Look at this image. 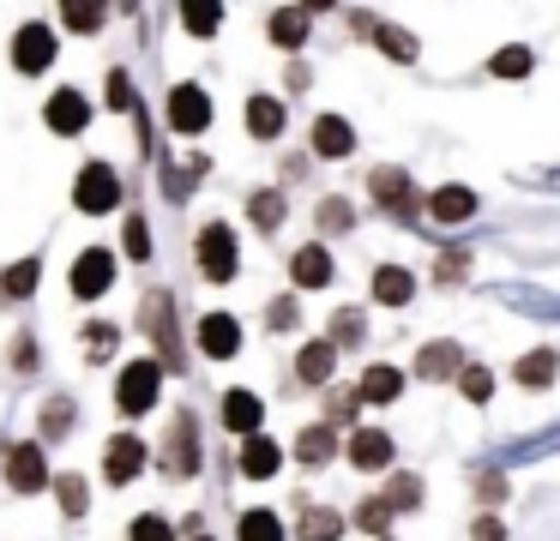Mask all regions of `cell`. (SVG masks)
I'll use <instances>...</instances> for the list:
<instances>
[{"label":"cell","instance_id":"cell-1","mask_svg":"<svg viewBox=\"0 0 560 541\" xmlns=\"http://www.w3.org/2000/svg\"><path fill=\"white\" fill-rule=\"evenodd\" d=\"M158 391H163L158 361H127L121 379H115V403H121V415H145V409L158 403Z\"/></svg>","mask_w":560,"mask_h":541},{"label":"cell","instance_id":"cell-2","mask_svg":"<svg viewBox=\"0 0 560 541\" xmlns=\"http://www.w3.org/2000/svg\"><path fill=\"white\" fill-rule=\"evenodd\" d=\"M73 204H79V211H91V216L115 211V204H121V175H115L109 163H85V168H79V180H73Z\"/></svg>","mask_w":560,"mask_h":541},{"label":"cell","instance_id":"cell-3","mask_svg":"<svg viewBox=\"0 0 560 541\" xmlns=\"http://www.w3.org/2000/svg\"><path fill=\"white\" fill-rule=\"evenodd\" d=\"M194 259H199V271H206L211 283H230V277H235V235H230V223H206V228H199Z\"/></svg>","mask_w":560,"mask_h":541},{"label":"cell","instance_id":"cell-4","mask_svg":"<svg viewBox=\"0 0 560 541\" xmlns=\"http://www.w3.org/2000/svg\"><path fill=\"white\" fill-rule=\"evenodd\" d=\"M211 115H218V108H211V91H199V84H175L170 91V127L175 132L194 139V132L211 127Z\"/></svg>","mask_w":560,"mask_h":541},{"label":"cell","instance_id":"cell-5","mask_svg":"<svg viewBox=\"0 0 560 541\" xmlns=\"http://www.w3.org/2000/svg\"><path fill=\"white\" fill-rule=\"evenodd\" d=\"M109 283H115V252L109 247H85L73 259V295L79 301H97Z\"/></svg>","mask_w":560,"mask_h":541},{"label":"cell","instance_id":"cell-6","mask_svg":"<svg viewBox=\"0 0 560 541\" xmlns=\"http://www.w3.org/2000/svg\"><path fill=\"white\" fill-rule=\"evenodd\" d=\"M13 67L19 72H49L55 67V31L49 24H25L13 36Z\"/></svg>","mask_w":560,"mask_h":541},{"label":"cell","instance_id":"cell-7","mask_svg":"<svg viewBox=\"0 0 560 541\" xmlns=\"http://www.w3.org/2000/svg\"><path fill=\"white\" fill-rule=\"evenodd\" d=\"M7 481H13L19 493H43V487H49L43 445H13V451H7Z\"/></svg>","mask_w":560,"mask_h":541},{"label":"cell","instance_id":"cell-8","mask_svg":"<svg viewBox=\"0 0 560 541\" xmlns=\"http://www.w3.org/2000/svg\"><path fill=\"white\" fill-rule=\"evenodd\" d=\"M368 192H374L392 216H410L416 211V187H410L404 168H374V175H368Z\"/></svg>","mask_w":560,"mask_h":541},{"label":"cell","instance_id":"cell-9","mask_svg":"<svg viewBox=\"0 0 560 541\" xmlns=\"http://www.w3.org/2000/svg\"><path fill=\"white\" fill-rule=\"evenodd\" d=\"M43 120H49V132H61V139H79L85 120H91V103L79 91H55L49 108H43Z\"/></svg>","mask_w":560,"mask_h":541},{"label":"cell","instance_id":"cell-10","mask_svg":"<svg viewBox=\"0 0 560 541\" xmlns=\"http://www.w3.org/2000/svg\"><path fill=\"white\" fill-rule=\"evenodd\" d=\"M145 469V445L133 439V433H121V439H109L103 445V475L115 481V487H127V481Z\"/></svg>","mask_w":560,"mask_h":541},{"label":"cell","instance_id":"cell-11","mask_svg":"<svg viewBox=\"0 0 560 541\" xmlns=\"http://www.w3.org/2000/svg\"><path fill=\"white\" fill-rule=\"evenodd\" d=\"M199 349H206L211 361H230L235 349H242V325H235V313H206V319H199Z\"/></svg>","mask_w":560,"mask_h":541},{"label":"cell","instance_id":"cell-12","mask_svg":"<svg viewBox=\"0 0 560 541\" xmlns=\"http://www.w3.org/2000/svg\"><path fill=\"white\" fill-rule=\"evenodd\" d=\"M343 457H350L355 469H386V463H392V433H380V427H355L350 439H343Z\"/></svg>","mask_w":560,"mask_h":541},{"label":"cell","instance_id":"cell-13","mask_svg":"<svg viewBox=\"0 0 560 541\" xmlns=\"http://www.w3.org/2000/svg\"><path fill=\"white\" fill-rule=\"evenodd\" d=\"M145 331L158 337V349H163V373H182V349H175V325H170V295L145 301Z\"/></svg>","mask_w":560,"mask_h":541},{"label":"cell","instance_id":"cell-14","mask_svg":"<svg viewBox=\"0 0 560 541\" xmlns=\"http://www.w3.org/2000/svg\"><path fill=\"white\" fill-rule=\"evenodd\" d=\"M163 463H170V475H175V481H187V475H194V463H199V445H194V415H175V427H170V451H163Z\"/></svg>","mask_w":560,"mask_h":541},{"label":"cell","instance_id":"cell-15","mask_svg":"<svg viewBox=\"0 0 560 541\" xmlns=\"http://www.w3.org/2000/svg\"><path fill=\"white\" fill-rule=\"evenodd\" d=\"M314 151L331 156V163H338V156H350L355 151V127L343 115H319L314 120Z\"/></svg>","mask_w":560,"mask_h":541},{"label":"cell","instance_id":"cell-16","mask_svg":"<svg viewBox=\"0 0 560 541\" xmlns=\"http://www.w3.org/2000/svg\"><path fill=\"white\" fill-rule=\"evenodd\" d=\"M470 211H476V192L470 187H452V180H446V187L428 192V216H434V223H464Z\"/></svg>","mask_w":560,"mask_h":541},{"label":"cell","instance_id":"cell-17","mask_svg":"<svg viewBox=\"0 0 560 541\" xmlns=\"http://www.w3.org/2000/svg\"><path fill=\"white\" fill-rule=\"evenodd\" d=\"M416 373H422V379H452V373H464V349L452 343V337H440V343H428L422 355H416Z\"/></svg>","mask_w":560,"mask_h":541},{"label":"cell","instance_id":"cell-18","mask_svg":"<svg viewBox=\"0 0 560 541\" xmlns=\"http://www.w3.org/2000/svg\"><path fill=\"white\" fill-rule=\"evenodd\" d=\"M290 277H295V289H326L331 283V252L326 247H295Z\"/></svg>","mask_w":560,"mask_h":541},{"label":"cell","instance_id":"cell-19","mask_svg":"<svg viewBox=\"0 0 560 541\" xmlns=\"http://www.w3.org/2000/svg\"><path fill=\"white\" fill-rule=\"evenodd\" d=\"M266 31H271V43H278V48H302V43H307V31H314V12H302V7H278Z\"/></svg>","mask_w":560,"mask_h":541},{"label":"cell","instance_id":"cell-20","mask_svg":"<svg viewBox=\"0 0 560 541\" xmlns=\"http://www.w3.org/2000/svg\"><path fill=\"white\" fill-rule=\"evenodd\" d=\"M410 295H416V277L404 271V264H380L374 271V301L380 307H410Z\"/></svg>","mask_w":560,"mask_h":541},{"label":"cell","instance_id":"cell-21","mask_svg":"<svg viewBox=\"0 0 560 541\" xmlns=\"http://www.w3.org/2000/svg\"><path fill=\"white\" fill-rule=\"evenodd\" d=\"M259 421H266V403H259L254 391H230V397H223V427H235V433H247V439H254Z\"/></svg>","mask_w":560,"mask_h":541},{"label":"cell","instance_id":"cell-22","mask_svg":"<svg viewBox=\"0 0 560 541\" xmlns=\"http://www.w3.org/2000/svg\"><path fill=\"white\" fill-rule=\"evenodd\" d=\"M331 361H338V343L319 337V343H307L302 355H295V379H302V385H326L331 379Z\"/></svg>","mask_w":560,"mask_h":541},{"label":"cell","instance_id":"cell-23","mask_svg":"<svg viewBox=\"0 0 560 541\" xmlns=\"http://www.w3.org/2000/svg\"><path fill=\"white\" fill-rule=\"evenodd\" d=\"M278 463H283V451H278V439H266V433H254V439L242 445V475L266 481V475H278Z\"/></svg>","mask_w":560,"mask_h":541},{"label":"cell","instance_id":"cell-24","mask_svg":"<svg viewBox=\"0 0 560 541\" xmlns=\"http://www.w3.org/2000/svg\"><path fill=\"white\" fill-rule=\"evenodd\" d=\"M61 19H67V31L97 36L103 19H109V0H61Z\"/></svg>","mask_w":560,"mask_h":541},{"label":"cell","instance_id":"cell-25","mask_svg":"<svg viewBox=\"0 0 560 541\" xmlns=\"http://www.w3.org/2000/svg\"><path fill=\"white\" fill-rule=\"evenodd\" d=\"M247 132H254V139H278L283 132V103L278 96H247Z\"/></svg>","mask_w":560,"mask_h":541},{"label":"cell","instance_id":"cell-26","mask_svg":"<svg viewBox=\"0 0 560 541\" xmlns=\"http://www.w3.org/2000/svg\"><path fill=\"white\" fill-rule=\"evenodd\" d=\"M331 451H338V439H331V421H314V427H302V439H295V457H302L307 469H319Z\"/></svg>","mask_w":560,"mask_h":541},{"label":"cell","instance_id":"cell-27","mask_svg":"<svg viewBox=\"0 0 560 541\" xmlns=\"http://www.w3.org/2000/svg\"><path fill=\"white\" fill-rule=\"evenodd\" d=\"M355 391H362V403H392V397L404 391V373L398 367H368Z\"/></svg>","mask_w":560,"mask_h":541},{"label":"cell","instance_id":"cell-28","mask_svg":"<svg viewBox=\"0 0 560 541\" xmlns=\"http://www.w3.org/2000/svg\"><path fill=\"white\" fill-rule=\"evenodd\" d=\"M182 24H187V36H218L223 0H182Z\"/></svg>","mask_w":560,"mask_h":541},{"label":"cell","instance_id":"cell-29","mask_svg":"<svg viewBox=\"0 0 560 541\" xmlns=\"http://www.w3.org/2000/svg\"><path fill=\"white\" fill-rule=\"evenodd\" d=\"M247 216H254V228H259V235H271V228L283 223V192H278V187L254 192V199H247Z\"/></svg>","mask_w":560,"mask_h":541},{"label":"cell","instance_id":"cell-30","mask_svg":"<svg viewBox=\"0 0 560 541\" xmlns=\"http://www.w3.org/2000/svg\"><path fill=\"white\" fill-rule=\"evenodd\" d=\"M73 427H79V403L73 397H49V403H43V433L61 439V433H73Z\"/></svg>","mask_w":560,"mask_h":541},{"label":"cell","instance_id":"cell-31","mask_svg":"<svg viewBox=\"0 0 560 541\" xmlns=\"http://www.w3.org/2000/svg\"><path fill=\"white\" fill-rule=\"evenodd\" d=\"M374 43H380V55H386V60H404V67L416 60V36L404 31V24H380Z\"/></svg>","mask_w":560,"mask_h":541},{"label":"cell","instance_id":"cell-32","mask_svg":"<svg viewBox=\"0 0 560 541\" xmlns=\"http://www.w3.org/2000/svg\"><path fill=\"white\" fill-rule=\"evenodd\" d=\"M555 367H560V355H555V349H530V355L518 361V385H530V391H536V385H548V379H555Z\"/></svg>","mask_w":560,"mask_h":541},{"label":"cell","instance_id":"cell-33","mask_svg":"<svg viewBox=\"0 0 560 541\" xmlns=\"http://www.w3.org/2000/svg\"><path fill=\"white\" fill-rule=\"evenodd\" d=\"M338 536H343V511H326V505H319V511L302 517V541H338Z\"/></svg>","mask_w":560,"mask_h":541},{"label":"cell","instance_id":"cell-34","mask_svg":"<svg viewBox=\"0 0 560 541\" xmlns=\"http://www.w3.org/2000/svg\"><path fill=\"white\" fill-rule=\"evenodd\" d=\"M37 271H43V259H19L13 271L0 277V289H7V295L13 301H25V295H37Z\"/></svg>","mask_w":560,"mask_h":541},{"label":"cell","instance_id":"cell-35","mask_svg":"<svg viewBox=\"0 0 560 541\" xmlns=\"http://www.w3.org/2000/svg\"><path fill=\"white\" fill-rule=\"evenodd\" d=\"M242 541H283V524L278 511H242V529H235Z\"/></svg>","mask_w":560,"mask_h":541},{"label":"cell","instance_id":"cell-36","mask_svg":"<svg viewBox=\"0 0 560 541\" xmlns=\"http://www.w3.org/2000/svg\"><path fill=\"white\" fill-rule=\"evenodd\" d=\"M55 499H61V511H67V517H85L91 487H85L79 475H55Z\"/></svg>","mask_w":560,"mask_h":541},{"label":"cell","instance_id":"cell-37","mask_svg":"<svg viewBox=\"0 0 560 541\" xmlns=\"http://www.w3.org/2000/svg\"><path fill=\"white\" fill-rule=\"evenodd\" d=\"M530 67H536V60H530V48H518V43H512V48H500V55L488 60V72H494V79H524Z\"/></svg>","mask_w":560,"mask_h":541},{"label":"cell","instance_id":"cell-38","mask_svg":"<svg viewBox=\"0 0 560 541\" xmlns=\"http://www.w3.org/2000/svg\"><path fill=\"white\" fill-rule=\"evenodd\" d=\"M392 511H398L392 499H362V505H355V529H368V536H386Z\"/></svg>","mask_w":560,"mask_h":541},{"label":"cell","instance_id":"cell-39","mask_svg":"<svg viewBox=\"0 0 560 541\" xmlns=\"http://www.w3.org/2000/svg\"><path fill=\"white\" fill-rule=\"evenodd\" d=\"M362 331H368V325H362V313H355V307H338V313H331V343H338V349L362 343Z\"/></svg>","mask_w":560,"mask_h":541},{"label":"cell","instance_id":"cell-40","mask_svg":"<svg viewBox=\"0 0 560 541\" xmlns=\"http://www.w3.org/2000/svg\"><path fill=\"white\" fill-rule=\"evenodd\" d=\"M458 391L470 397V403H488V397H494V373H488V367H464L458 373Z\"/></svg>","mask_w":560,"mask_h":541},{"label":"cell","instance_id":"cell-41","mask_svg":"<svg viewBox=\"0 0 560 541\" xmlns=\"http://www.w3.org/2000/svg\"><path fill=\"white\" fill-rule=\"evenodd\" d=\"M121 247H127V259H151V228H145V216H127Z\"/></svg>","mask_w":560,"mask_h":541},{"label":"cell","instance_id":"cell-42","mask_svg":"<svg viewBox=\"0 0 560 541\" xmlns=\"http://www.w3.org/2000/svg\"><path fill=\"white\" fill-rule=\"evenodd\" d=\"M319 228H331V235H343V228H355V211L343 199H326L319 204Z\"/></svg>","mask_w":560,"mask_h":541},{"label":"cell","instance_id":"cell-43","mask_svg":"<svg viewBox=\"0 0 560 541\" xmlns=\"http://www.w3.org/2000/svg\"><path fill=\"white\" fill-rule=\"evenodd\" d=\"M127 541H175V529L163 524L158 511H145V517H139V524H133V536H127Z\"/></svg>","mask_w":560,"mask_h":541},{"label":"cell","instance_id":"cell-44","mask_svg":"<svg viewBox=\"0 0 560 541\" xmlns=\"http://www.w3.org/2000/svg\"><path fill=\"white\" fill-rule=\"evenodd\" d=\"M386 499L410 511V505H422V481H416V475H398V481H392V493H386Z\"/></svg>","mask_w":560,"mask_h":541},{"label":"cell","instance_id":"cell-45","mask_svg":"<svg viewBox=\"0 0 560 541\" xmlns=\"http://www.w3.org/2000/svg\"><path fill=\"white\" fill-rule=\"evenodd\" d=\"M103 96H109V108H133V84H127V72H109Z\"/></svg>","mask_w":560,"mask_h":541},{"label":"cell","instance_id":"cell-46","mask_svg":"<svg viewBox=\"0 0 560 541\" xmlns=\"http://www.w3.org/2000/svg\"><path fill=\"white\" fill-rule=\"evenodd\" d=\"M331 421H355V409H362V391H331Z\"/></svg>","mask_w":560,"mask_h":541},{"label":"cell","instance_id":"cell-47","mask_svg":"<svg viewBox=\"0 0 560 541\" xmlns=\"http://www.w3.org/2000/svg\"><path fill=\"white\" fill-rule=\"evenodd\" d=\"M470 541H506V524H500L494 511H482V517L470 524Z\"/></svg>","mask_w":560,"mask_h":541},{"label":"cell","instance_id":"cell-48","mask_svg":"<svg viewBox=\"0 0 560 541\" xmlns=\"http://www.w3.org/2000/svg\"><path fill=\"white\" fill-rule=\"evenodd\" d=\"M13 367L19 373H37V337H13Z\"/></svg>","mask_w":560,"mask_h":541},{"label":"cell","instance_id":"cell-49","mask_svg":"<svg viewBox=\"0 0 560 541\" xmlns=\"http://www.w3.org/2000/svg\"><path fill=\"white\" fill-rule=\"evenodd\" d=\"M476 493H482V505L506 499V475H500V469H488V475H476Z\"/></svg>","mask_w":560,"mask_h":541},{"label":"cell","instance_id":"cell-50","mask_svg":"<svg viewBox=\"0 0 560 541\" xmlns=\"http://www.w3.org/2000/svg\"><path fill=\"white\" fill-rule=\"evenodd\" d=\"M464 271H470V252H446V259H440V271H434V277H440V283H458Z\"/></svg>","mask_w":560,"mask_h":541},{"label":"cell","instance_id":"cell-51","mask_svg":"<svg viewBox=\"0 0 560 541\" xmlns=\"http://www.w3.org/2000/svg\"><path fill=\"white\" fill-rule=\"evenodd\" d=\"M266 325H271V331H290V325H295V301H271Z\"/></svg>","mask_w":560,"mask_h":541},{"label":"cell","instance_id":"cell-52","mask_svg":"<svg viewBox=\"0 0 560 541\" xmlns=\"http://www.w3.org/2000/svg\"><path fill=\"white\" fill-rule=\"evenodd\" d=\"M85 349H91V355H109V349H115V331H109V325H91V331H85Z\"/></svg>","mask_w":560,"mask_h":541},{"label":"cell","instance_id":"cell-53","mask_svg":"<svg viewBox=\"0 0 560 541\" xmlns=\"http://www.w3.org/2000/svg\"><path fill=\"white\" fill-rule=\"evenodd\" d=\"M302 12H326V7H338V0H295Z\"/></svg>","mask_w":560,"mask_h":541},{"label":"cell","instance_id":"cell-54","mask_svg":"<svg viewBox=\"0 0 560 541\" xmlns=\"http://www.w3.org/2000/svg\"><path fill=\"white\" fill-rule=\"evenodd\" d=\"M133 7H139V0H121V12H133Z\"/></svg>","mask_w":560,"mask_h":541},{"label":"cell","instance_id":"cell-55","mask_svg":"<svg viewBox=\"0 0 560 541\" xmlns=\"http://www.w3.org/2000/svg\"><path fill=\"white\" fill-rule=\"evenodd\" d=\"M199 541H211V536H199Z\"/></svg>","mask_w":560,"mask_h":541}]
</instances>
